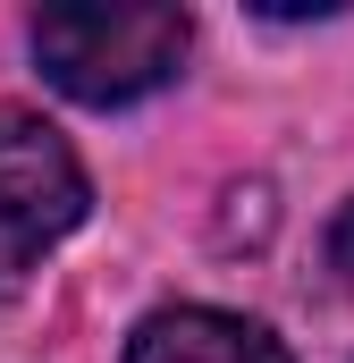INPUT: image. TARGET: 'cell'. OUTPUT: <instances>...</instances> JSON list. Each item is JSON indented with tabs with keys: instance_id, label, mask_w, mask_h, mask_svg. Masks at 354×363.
<instances>
[{
	"instance_id": "1",
	"label": "cell",
	"mask_w": 354,
	"mask_h": 363,
	"mask_svg": "<svg viewBox=\"0 0 354 363\" xmlns=\"http://www.w3.org/2000/svg\"><path fill=\"white\" fill-rule=\"evenodd\" d=\"M185 43H194L185 9H161V0L34 9V60H42V77L68 101H93V110H118V101H144L152 85H169Z\"/></svg>"
},
{
	"instance_id": "4",
	"label": "cell",
	"mask_w": 354,
	"mask_h": 363,
	"mask_svg": "<svg viewBox=\"0 0 354 363\" xmlns=\"http://www.w3.org/2000/svg\"><path fill=\"white\" fill-rule=\"evenodd\" d=\"M329 271H338V279L354 287V203L338 211V228H329Z\"/></svg>"
},
{
	"instance_id": "2",
	"label": "cell",
	"mask_w": 354,
	"mask_h": 363,
	"mask_svg": "<svg viewBox=\"0 0 354 363\" xmlns=\"http://www.w3.org/2000/svg\"><path fill=\"white\" fill-rule=\"evenodd\" d=\"M93 186L68 152L59 127H42L34 110H0V296L25 279L42 245H59L85 220Z\"/></svg>"
},
{
	"instance_id": "3",
	"label": "cell",
	"mask_w": 354,
	"mask_h": 363,
	"mask_svg": "<svg viewBox=\"0 0 354 363\" xmlns=\"http://www.w3.org/2000/svg\"><path fill=\"white\" fill-rule=\"evenodd\" d=\"M127 363H287V347L270 338L262 321H245V313L169 304V313H152L127 338Z\"/></svg>"
}]
</instances>
